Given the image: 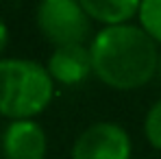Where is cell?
<instances>
[{
    "label": "cell",
    "instance_id": "obj_5",
    "mask_svg": "<svg viewBox=\"0 0 161 159\" xmlns=\"http://www.w3.org/2000/svg\"><path fill=\"white\" fill-rule=\"evenodd\" d=\"M48 137L35 120H13L2 133V157L4 159H46Z\"/></svg>",
    "mask_w": 161,
    "mask_h": 159
},
{
    "label": "cell",
    "instance_id": "obj_8",
    "mask_svg": "<svg viewBox=\"0 0 161 159\" xmlns=\"http://www.w3.org/2000/svg\"><path fill=\"white\" fill-rule=\"evenodd\" d=\"M137 26L161 46V0H144L137 13Z\"/></svg>",
    "mask_w": 161,
    "mask_h": 159
},
{
    "label": "cell",
    "instance_id": "obj_3",
    "mask_svg": "<svg viewBox=\"0 0 161 159\" xmlns=\"http://www.w3.org/2000/svg\"><path fill=\"white\" fill-rule=\"evenodd\" d=\"M39 33L54 48L85 44L92 35V20L76 0H44L35 9Z\"/></svg>",
    "mask_w": 161,
    "mask_h": 159
},
{
    "label": "cell",
    "instance_id": "obj_11",
    "mask_svg": "<svg viewBox=\"0 0 161 159\" xmlns=\"http://www.w3.org/2000/svg\"><path fill=\"white\" fill-rule=\"evenodd\" d=\"M159 72H161V53H159Z\"/></svg>",
    "mask_w": 161,
    "mask_h": 159
},
{
    "label": "cell",
    "instance_id": "obj_6",
    "mask_svg": "<svg viewBox=\"0 0 161 159\" xmlns=\"http://www.w3.org/2000/svg\"><path fill=\"white\" fill-rule=\"evenodd\" d=\"M46 70L59 85H68V87L80 85L83 81L89 79V74H94L89 46L79 44V46L54 48L53 54L48 57Z\"/></svg>",
    "mask_w": 161,
    "mask_h": 159
},
{
    "label": "cell",
    "instance_id": "obj_4",
    "mask_svg": "<svg viewBox=\"0 0 161 159\" xmlns=\"http://www.w3.org/2000/svg\"><path fill=\"white\" fill-rule=\"evenodd\" d=\"M133 142L115 122H94L79 133L72 144V159H131Z\"/></svg>",
    "mask_w": 161,
    "mask_h": 159
},
{
    "label": "cell",
    "instance_id": "obj_10",
    "mask_svg": "<svg viewBox=\"0 0 161 159\" xmlns=\"http://www.w3.org/2000/svg\"><path fill=\"white\" fill-rule=\"evenodd\" d=\"M7 44H9V26L0 20V59H2V53H4Z\"/></svg>",
    "mask_w": 161,
    "mask_h": 159
},
{
    "label": "cell",
    "instance_id": "obj_1",
    "mask_svg": "<svg viewBox=\"0 0 161 159\" xmlns=\"http://www.w3.org/2000/svg\"><path fill=\"white\" fill-rule=\"evenodd\" d=\"M89 54L94 77L115 92L139 89L159 72V46L137 24L100 28Z\"/></svg>",
    "mask_w": 161,
    "mask_h": 159
},
{
    "label": "cell",
    "instance_id": "obj_9",
    "mask_svg": "<svg viewBox=\"0 0 161 159\" xmlns=\"http://www.w3.org/2000/svg\"><path fill=\"white\" fill-rule=\"evenodd\" d=\"M144 135L155 150H161V98L153 103L144 118Z\"/></svg>",
    "mask_w": 161,
    "mask_h": 159
},
{
    "label": "cell",
    "instance_id": "obj_2",
    "mask_svg": "<svg viewBox=\"0 0 161 159\" xmlns=\"http://www.w3.org/2000/svg\"><path fill=\"white\" fill-rule=\"evenodd\" d=\"M54 98V81L46 65L33 59H0V116L35 120Z\"/></svg>",
    "mask_w": 161,
    "mask_h": 159
},
{
    "label": "cell",
    "instance_id": "obj_7",
    "mask_svg": "<svg viewBox=\"0 0 161 159\" xmlns=\"http://www.w3.org/2000/svg\"><path fill=\"white\" fill-rule=\"evenodd\" d=\"M85 13L92 22L109 26H124L131 24V20H137L139 4L137 0H80Z\"/></svg>",
    "mask_w": 161,
    "mask_h": 159
}]
</instances>
